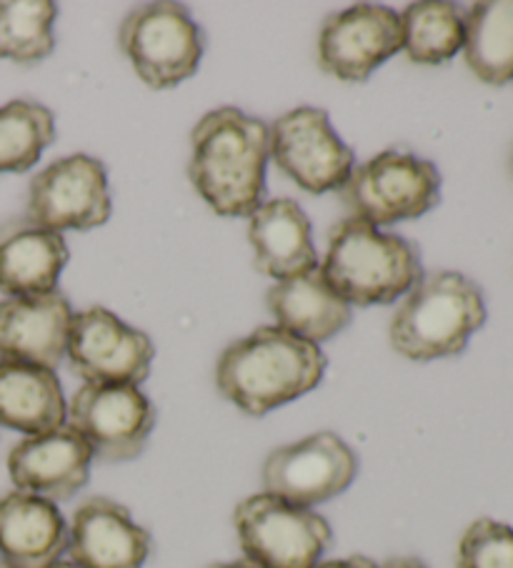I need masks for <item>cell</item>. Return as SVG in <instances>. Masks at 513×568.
<instances>
[{"label":"cell","instance_id":"6da1fadb","mask_svg":"<svg viewBox=\"0 0 513 568\" xmlns=\"http://www.w3.org/2000/svg\"><path fill=\"white\" fill-rule=\"evenodd\" d=\"M269 125L239 111L205 113L191 133L189 179L219 215L251 219L263 205Z\"/></svg>","mask_w":513,"mask_h":568},{"label":"cell","instance_id":"7a4b0ae2","mask_svg":"<svg viewBox=\"0 0 513 568\" xmlns=\"http://www.w3.org/2000/svg\"><path fill=\"white\" fill-rule=\"evenodd\" d=\"M323 351L279 326H261L223 351L215 386L249 416H265L321 384Z\"/></svg>","mask_w":513,"mask_h":568},{"label":"cell","instance_id":"3957f363","mask_svg":"<svg viewBox=\"0 0 513 568\" xmlns=\"http://www.w3.org/2000/svg\"><path fill=\"white\" fill-rule=\"evenodd\" d=\"M486 316L479 283L456 271L429 273L406 293L393 316L391 346L421 364L459 356Z\"/></svg>","mask_w":513,"mask_h":568},{"label":"cell","instance_id":"277c9868","mask_svg":"<svg viewBox=\"0 0 513 568\" xmlns=\"http://www.w3.org/2000/svg\"><path fill=\"white\" fill-rule=\"evenodd\" d=\"M323 276L349 306H389L421 281V258L411 241L383 233L361 219L335 225Z\"/></svg>","mask_w":513,"mask_h":568},{"label":"cell","instance_id":"5b68a950","mask_svg":"<svg viewBox=\"0 0 513 568\" xmlns=\"http://www.w3.org/2000/svg\"><path fill=\"white\" fill-rule=\"evenodd\" d=\"M341 191L353 219L381 229L421 219L423 213L436 209L441 201V173L416 153L389 149L353 169Z\"/></svg>","mask_w":513,"mask_h":568},{"label":"cell","instance_id":"8992f818","mask_svg":"<svg viewBox=\"0 0 513 568\" xmlns=\"http://www.w3.org/2000/svg\"><path fill=\"white\" fill-rule=\"evenodd\" d=\"M118 43L138 78L153 91L175 88L191 78L205 51L201 26L181 3L133 8L121 23Z\"/></svg>","mask_w":513,"mask_h":568},{"label":"cell","instance_id":"52a82bcc","mask_svg":"<svg viewBox=\"0 0 513 568\" xmlns=\"http://www.w3.org/2000/svg\"><path fill=\"white\" fill-rule=\"evenodd\" d=\"M233 521L245 558L263 568H315L333 541L321 514L265 491L241 501Z\"/></svg>","mask_w":513,"mask_h":568},{"label":"cell","instance_id":"ba28073f","mask_svg":"<svg viewBox=\"0 0 513 568\" xmlns=\"http://www.w3.org/2000/svg\"><path fill=\"white\" fill-rule=\"evenodd\" d=\"M66 356L73 374L98 386H141L151 374L155 346L108 308L73 313Z\"/></svg>","mask_w":513,"mask_h":568},{"label":"cell","instance_id":"9c48e42d","mask_svg":"<svg viewBox=\"0 0 513 568\" xmlns=\"http://www.w3.org/2000/svg\"><path fill=\"white\" fill-rule=\"evenodd\" d=\"M66 418L93 458L105 464L133 462L155 428V408L138 386L86 384L76 390Z\"/></svg>","mask_w":513,"mask_h":568},{"label":"cell","instance_id":"30bf717a","mask_svg":"<svg viewBox=\"0 0 513 568\" xmlns=\"http://www.w3.org/2000/svg\"><path fill=\"white\" fill-rule=\"evenodd\" d=\"M113 211L105 165L93 155L58 159L31 181L26 219L48 231H91Z\"/></svg>","mask_w":513,"mask_h":568},{"label":"cell","instance_id":"8fae6325","mask_svg":"<svg viewBox=\"0 0 513 568\" xmlns=\"http://www.w3.org/2000/svg\"><path fill=\"white\" fill-rule=\"evenodd\" d=\"M269 159L299 189L321 195L341 189L353 171V151L321 108H295L269 129Z\"/></svg>","mask_w":513,"mask_h":568},{"label":"cell","instance_id":"7c38bea8","mask_svg":"<svg viewBox=\"0 0 513 568\" xmlns=\"http://www.w3.org/2000/svg\"><path fill=\"white\" fill-rule=\"evenodd\" d=\"M356 474L353 448L331 430H321L275 448L263 464V488L285 504L313 508L346 491Z\"/></svg>","mask_w":513,"mask_h":568},{"label":"cell","instance_id":"4fadbf2b","mask_svg":"<svg viewBox=\"0 0 513 568\" xmlns=\"http://www.w3.org/2000/svg\"><path fill=\"white\" fill-rule=\"evenodd\" d=\"M401 45V18L391 8L361 3L325 18L319 36V65L339 81L363 83Z\"/></svg>","mask_w":513,"mask_h":568},{"label":"cell","instance_id":"5bb4252c","mask_svg":"<svg viewBox=\"0 0 513 568\" xmlns=\"http://www.w3.org/2000/svg\"><path fill=\"white\" fill-rule=\"evenodd\" d=\"M93 450L76 428L63 424L41 436H26L8 454V474L16 491L46 501H68L91 478Z\"/></svg>","mask_w":513,"mask_h":568},{"label":"cell","instance_id":"9a60e30c","mask_svg":"<svg viewBox=\"0 0 513 568\" xmlns=\"http://www.w3.org/2000/svg\"><path fill=\"white\" fill-rule=\"evenodd\" d=\"M153 538L123 504L93 496L68 526V556L78 568H143Z\"/></svg>","mask_w":513,"mask_h":568},{"label":"cell","instance_id":"2e32d148","mask_svg":"<svg viewBox=\"0 0 513 568\" xmlns=\"http://www.w3.org/2000/svg\"><path fill=\"white\" fill-rule=\"evenodd\" d=\"M71 303L63 293L0 301V358L56 371L66 358Z\"/></svg>","mask_w":513,"mask_h":568},{"label":"cell","instance_id":"e0dca14e","mask_svg":"<svg viewBox=\"0 0 513 568\" xmlns=\"http://www.w3.org/2000/svg\"><path fill=\"white\" fill-rule=\"evenodd\" d=\"M68 551V526L53 501L11 491L0 498V561L13 568H51Z\"/></svg>","mask_w":513,"mask_h":568},{"label":"cell","instance_id":"ac0fdd59","mask_svg":"<svg viewBox=\"0 0 513 568\" xmlns=\"http://www.w3.org/2000/svg\"><path fill=\"white\" fill-rule=\"evenodd\" d=\"M68 256L61 233L28 219L8 221L0 225V293L16 298L58 291Z\"/></svg>","mask_w":513,"mask_h":568},{"label":"cell","instance_id":"d6986e66","mask_svg":"<svg viewBox=\"0 0 513 568\" xmlns=\"http://www.w3.org/2000/svg\"><path fill=\"white\" fill-rule=\"evenodd\" d=\"M265 301H269L275 326L313 346L333 338L353 318L351 306L331 288L321 268L279 281L269 288Z\"/></svg>","mask_w":513,"mask_h":568},{"label":"cell","instance_id":"ffe728a7","mask_svg":"<svg viewBox=\"0 0 513 568\" xmlns=\"http://www.w3.org/2000/svg\"><path fill=\"white\" fill-rule=\"evenodd\" d=\"M249 241L253 246L255 268L269 278L285 281L319 268L311 221L301 205L291 199L263 203L251 215Z\"/></svg>","mask_w":513,"mask_h":568},{"label":"cell","instance_id":"44dd1931","mask_svg":"<svg viewBox=\"0 0 513 568\" xmlns=\"http://www.w3.org/2000/svg\"><path fill=\"white\" fill-rule=\"evenodd\" d=\"M68 406L56 371L0 358V426L41 436L66 424Z\"/></svg>","mask_w":513,"mask_h":568},{"label":"cell","instance_id":"7402d4cb","mask_svg":"<svg viewBox=\"0 0 513 568\" xmlns=\"http://www.w3.org/2000/svg\"><path fill=\"white\" fill-rule=\"evenodd\" d=\"M463 55L479 81L489 85L513 81V0L471 6Z\"/></svg>","mask_w":513,"mask_h":568},{"label":"cell","instance_id":"603a6c76","mask_svg":"<svg viewBox=\"0 0 513 568\" xmlns=\"http://www.w3.org/2000/svg\"><path fill=\"white\" fill-rule=\"evenodd\" d=\"M401 36L409 61L419 65H441L463 51L466 16L459 6L441 0H421L401 16Z\"/></svg>","mask_w":513,"mask_h":568},{"label":"cell","instance_id":"cb8c5ba5","mask_svg":"<svg viewBox=\"0 0 513 568\" xmlns=\"http://www.w3.org/2000/svg\"><path fill=\"white\" fill-rule=\"evenodd\" d=\"M56 141V119L46 105L18 98L0 105V173H26Z\"/></svg>","mask_w":513,"mask_h":568},{"label":"cell","instance_id":"d4e9b609","mask_svg":"<svg viewBox=\"0 0 513 568\" xmlns=\"http://www.w3.org/2000/svg\"><path fill=\"white\" fill-rule=\"evenodd\" d=\"M58 6L51 0H6L0 3V58L33 65L53 53Z\"/></svg>","mask_w":513,"mask_h":568},{"label":"cell","instance_id":"484cf974","mask_svg":"<svg viewBox=\"0 0 513 568\" xmlns=\"http://www.w3.org/2000/svg\"><path fill=\"white\" fill-rule=\"evenodd\" d=\"M456 568H513V526L479 518L459 544Z\"/></svg>","mask_w":513,"mask_h":568},{"label":"cell","instance_id":"4316f807","mask_svg":"<svg viewBox=\"0 0 513 568\" xmlns=\"http://www.w3.org/2000/svg\"><path fill=\"white\" fill-rule=\"evenodd\" d=\"M315 568H379L366 556H349V558H335V561H323Z\"/></svg>","mask_w":513,"mask_h":568},{"label":"cell","instance_id":"83f0119b","mask_svg":"<svg viewBox=\"0 0 513 568\" xmlns=\"http://www.w3.org/2000/svg\"><path fill=\"white\" fill-rule=\"evenodd\" d=\"M379 568H426V564H421L419 558H411V556H401V558H391Z\"/></svg>","mask_w":513,"mask_h":568},{"label":"cell","instance_id":"f1b7e54d","mask_svg":"<svg viewBox=\"0 0 513 568\" xmlns=\"http://www.w3.org/2000/svg\"><path fill=\"white\" fill-rule=\"evenodd\" d=\"M211 568H263L259 564H253L251 558H239V561H229V564H215Z\"/></svg>","mask_w":513,"mask_h":568},{"label":"cell","instance_id":"f546056e","mask_svg":"<svg viewBox=\"0 0 513 568\" xmlns=\"http://www.w3.org/2000/svg\"><path fill=\"white\" fill-rule=\"evenodd\" d=\"M51 568H78L73 561H58V564H53Z\"/></svg>","mask_w":513,"mask_h":568},{"label":"cell","instance_id":"4dcf8cb0","mask_svg":"<svg viewBox=\"0 0 513 568\" xmlns=\"http://www.w3.org/2000/svg\"><path fill=\"white\" fill-rule=\"evenodd\" d=\"M0 568H13V566H8L6 561H0Z\"/></svg>","mask_w":513,"mask_h":568},{"label":"cell","instance_id":"1f68e13d","mask_svg":"<svg viewBox=\"0 0 513 568\" xmlns=\"http://www.w3.org/2000/svg\"><path fill=\"white\" fill-rule=\"evenodd\" d=\"M511 169H513V155H511Z\"/></svg>","mask_w":513,"mask_h":568}]
</instances>
